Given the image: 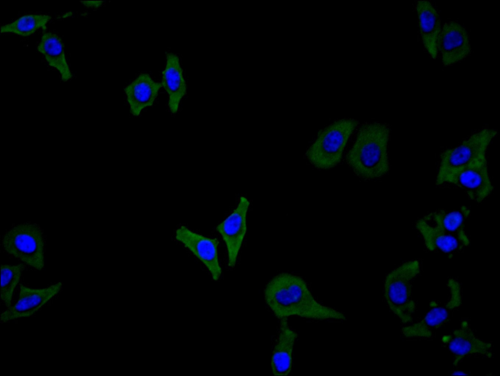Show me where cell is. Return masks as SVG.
I'll list each match as a JSON object with an SVG mask.
<instances>
[{"mask_svg": "<svg viewBox=\"0 0 500 376\" xmlns=\"http://www.w3.org/2000/svg\"><path fill=\"white\" fill-rule=\"evenodd\" d=\"M264 297L279 319L298 316L319 320L346 319L342 313L317 302L304 280L292 273L282 272L274 276L266 285Z\"/></svg>", "mask_w": 500, "mask_h": 376, "instance_id": "1", "label": "cell"}, {"mask_svg": "<svg viewBox=\"0 0 500 376\" xmlns=\"http://www.w3.org/2000/svg\"><path fill=\"white\" fill-rule=\"evenodd\" d=\"M390 135V128L386 123L365 122L361 125L356 141L346 157L347 164L356 176L370 180L388 173Z\"/></svg>", "mask_w": 500, "mask_h": 376, "instance_id": "2", "label": "cell"}, {"mask_svg": "<svg viewBox=\"0 0 500 376\" xmlns=\"http://www.w3.org/2000/svg\"><path fill=\"white\" fill-rule=\"evenodd\" d=\"M359 123L356 119L343 118L320 130L305 154L306 159L319 169L334 167L340 163L349 138Z\"/></svg>", "mask_w": 500, "mask_h": 376, "instance_id": "3", "label": "cell"}, {"mask_svg": "<svg viewBox=\"0 0 500 376\" xmlns=\"http://www.w3.org/2000/svg\"><path fill=\"white\" fill-rule=\"evenodd\" d=\"M417 260L405 262L390 272L384 285L385 301L393 313L403 324L413 321L416 304L412 297L414 280L419 273Z\"/></svg>", "mask_w": 500, "mask_h": 376, "instance_id": "4", "label": "cell"}, {"mask_svg": "<svg viewBox=\"0 0 500 376\" xmlns=\"http://www.w3.org/2000/svg\"><path fill=\"white\" fill-rule=\"evenodd\" d=\"M44 244L42 229L31 223L13 227L2 239L3 249L9 254L38 270L44 267Z\"/></svg>", "mask_w": 500, "mask_h": 376, "instance_id": "5", "label": "cell"}, {"mask_svg": "<svg viewBox=\"0 0 500 376\" xmlns=\"http://www.w3.org/2000/svg\"><path fill=\"white\" fill-rule=\"evenodd\" d=\"M449 296L446 301L439 303L432 301L430 310L419 321L403 327L402 335L409 339H427L446 324L452 312L461 305V286L456 279L450 278L447 283Z\"/></svg>", "mask_w": 500, "mask_h": 376, "instance_id": "6", "label": "cell"}, {"mask_svg": "<svg viewBox=\"0 0 500 376\" xmlns=\"http://www.w3.org/2000/svg\"><path fill=\"white\" fill-rule=\"evenodd\" d=\"M498 130L484 128L470 136L455 147L443 152L436 177V184L443 177L468 165L481 155L486 153Z\"/></svg>", "mask_w": 500, "mask_h": 376, "instance_id": "7", "label": "cell"}, {"mask_svg": "<svg viewBox=\"0 0 500 376\" xmlns=\"http://www.w3.org/2000/svg\"><path fill=\"white\" fill-rule=\"evenodd\" d=\"M486 155V153L481 155L468 165L445 176L436 185H454L462 189L470 199L480 203L494 189Z\"/></svg>", "mask_w": 500, "mask_h": 376, "instance_id": "8", "label": "cell"}, {"mask_svg": "<svg viewBox=\"0 0 500 376\" xmlns=\"http://www.w3.org/2000/svg\"><path fill=\"white\" fill-rule=\"evenodd\" d=\"M442 342L453 355L454 365L469 356H493L491 343L478 337L467 321H462L458 328L443 336Z\"/></svg>", "mask_w": 500, "mask_h": 376, "instance_id": "9", "label": "cell"}, {"mask_svg": "<svg viewBox=\"0 0 500 376\" xmlns=\"http://www.w3.org/2000/svg\"><path fill=\"white\" fill-rule=\"evenodd\" d=\"M175 238L205 265L214 280L219 279L222 269L217 254L219 242L216 238L205 236L183 225L175 231Z\"/></svg>", "mask_w": 500, "mask_h": 376, "instance_id": "10", "label": "cell"}, {"mask_svg": "<svg viewBox=\"0 0 500 376\" xmlns=\"http://www.w3.org/2000/svg\"><path fill=\"white\" fill-rule=\"evenodd\" d=\"M249 206L250 201L247 198L241 196L235 209L216 227L217 230L226 244L228 265L231 268L235 265L247 232V215Z\"/></svg>", "mask_w": 500, "mask_h": 376, "instance_id": "11", "label": "cell"}, {"mask_svg": "<svg viewBox=\"0 0 500 376\" xmlns=\"http://www.w3.org/2000/svg\"><path fill=\"white\" fill-rule=\"evenodd\" d=\"M62 284L58 282L48 287L33 289L21 285L17 302L4 311L0 315V322L29 317L50 299L59 292Z\"/></svg>", "mask_w": 500, "mask_h": 376, "instance_id": "12", "label": "cell"}, {"mask_svg": "<svg viewBox=\"0 0 500 376\" xmlns=\"http://www.w3.org/2000/svg\"><path fill=\"white\" fill-rule=\"evenodd\" d=\"M438 47L445 66L463 61L472 51L467 31L460 23L453 21L447 22L442 26Z\"/></svg>", "mask_w": 500, "mask_h": 376, "instance_id": "13", "label": "cell"}, {"mask_svg": "<svg viewBox=\"0 0 500 376\" xmlns=\"http://www.w3.org/2000/svg\"><path fill=\"white\" fill-rule=\"evenodd\" d=\"M416 227L429 250L441 252L449 257L460 251L470 244L468 236H463L444 231L427 225L420 219L417 222Z\"/></svg>", "mask_w": 500, "mask_h": 376, "instance_id": "14", "label": "cell"}, {"mask_svg": "<svg viewBox=\"0 0 500 376\" xmlns=\"http://www.w3.org/2000/svg\"><path fill=\"white\" fill-rule=\"evenodd\" d=\"M279 331L271 357L273 376H287L291 372L292 354L297 334L289 326L287 318L280 319Z\"/></svg>", "mask_w": 500, "mask_h": 376, "instance_id": "15", "label": "cell"}, {"mask_svg": "<svg viewBox=\"0 0 500 376\" xmlns=\"http://www.w3.org/2000/svg\"><path fill=\"white\" fill-rule=\"evenodd\" d=\"M162 87L161 83L155 82L147 73L140 74L126 86L124 90L131 113L138 116L145 108L152 106Z\"/></svg>", "mask_w": 500, "mask_h": 376, "instance_id": "16", "label": "cell"}, {"mask_svg": "<svg viewBox=\"0 0 500 376\" xmlns=\"http://www.w3.org/2000/svg\"><path fill=\"white\" fill-rule=\"evenodd\" d=\"M161 84L168 96L169 110L175 114L178 111L181 101L186 94L187 84L179 58L174 53H169L167 55Z\"/></svg>", "mask_w": 500, "mask_h": 376, "instance_id": "17", "label": "cell"}, {"mask_svg": "<svg viewBox=\"0 0 500 376\" xmlns=\"http://www.w3.org/2000/svg\"><path fill=\"white\" fill-rule=\"evenodd\" d=\"M416 9L423 45L435 60L438 53V41L441 29L439 15L432 4L427 0H418Z\"/></svg>", "mask_w": 500, "mask_h": 376, "instance_id": "18", "label": "cell"}, {"mask_svg": "<svg viewBox=\"0 0 500 376\" xmlns=\"http://www.w3.org/2000/svg\"><path fill=\"white\" fill-rule=\"evenodd\" d=\"M37 49L43 55L48 64L59 72L62 81L67 82L72 78L65 58L64 44L58 35L51 32H44Z\"/></svg>", "mask_w": 500, "mask_h": 376, "instance_id": "19", "label": "cell"}, {"mask_svg": "<svg viewBox=\"0 0 500 376\" xmlns=\"http://www.w3.org/2000/svg\"><path fill=\"white\" fill-rule=\"evenodd\" d=\"M470 214V209L462 206L459 209L452 211L438 209L427 214L420 220L427 225L444 231L467 236L465 223Z\"/></svg>", "mask_w": 500, "mask_h": 376, "instance_id": "20", "label": "cell"}, {"mask_svg": "<svg viewBox=\"0 0 500 376\" xmlns=\"http://www.w3.org/2000/svg\"><path fill=\"white\" fill-rule=\"evenodd\" d=\"M45 14H29L21 16L14 21L2 25L1 33H13L22 37L29 36L39 29L44 27L51 20Z\"/></svg>", "mask_w": 500, "mask_h": 376, "instance_id": "21", "label": "cell"}, {"mask_svg": "<svg viewBox=\"0 0 500 376\" xmlns=\"http://www.w3.org/2000/svg\"><path fill=\"white\" fill-rule=\"evenodd\" d=\"M24 265H2L1 266L0 299L9 308L14 290L19 282Z\"/></svg>", "mask_w": 500, "mask_h": 376, "instance_id": "22", "label": "cell"}, {"mask_svg": "<svg viewBox=\"0 0 500 376\" xmlns=\"http://www.w3.org/2000/svg\"><path fill=\"white\" fill-rule=\"evenodd\" d=\"M81 2L86 7L97 8L102 5L103 1L101 0H88L81 1Z\"/></svg>", "mask_w": 500, "mask_h": 376, "instance_id": "23", "label": "cell"}, {"mask_svg": "<svg viewBox=\"0 0 500 376\" xmlns=\"http://www.w3.org/2000/svg\"><path fill=\"white\" fill-rule=\"evenodd\" d=\"M451 375L455 376H464L469 375V374L462 371L457 370L453 372Z\"/></svg>", "mask_w": 500, "mask_h": 376, "instance_id": "24", "label": "cell"}]
</instances>
